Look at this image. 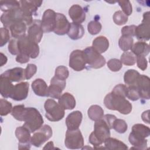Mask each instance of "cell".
Returning <instances> with one entry per match:
<instances>
[{"label":"cell","instance_id":"6","mask_svg":"<svg viewBox=\"0 0 150 150\" xmlns=\"http://www.w3.org/2000/svg\"><path fill=\"white\" fill-rule=\"evenodd\" d=\"M21 8L23 13V21L28 25L33 23L32 15L36 13L38 8L42 4V1H20Z\"/></svg>","mask_w":150,"mask_h":150},{"label":"cell","instance_id":"41","mask_svg":"<svg viewBox=\"0 0 150 150\" xmlns=\"http://www.w3.org/2000/svg\"><path fill=\"white\" fill-rule=\"evenodd\" d=\"M114 22L117 25H122L128 21V16H127L122 11L115 12L113 15Z\"/></svg>","mask_w":150,"mask_h":150},{"label":"cell","instance_id":"25","mask_svg":"<svg viewBox=\"0 0 150 150\" xmlns=\"http://www.w3.org/2000/svg\"><path fill=\"white\" fill-rule=\"evenodd\" d=\"M14 86L8 78L0 76V93L4 98L11 97Z\"/></svg>","mask_w":150,"mask_h":150},{"label":"cell","instance_id":"39","mask_svg":"<svg viewBox=\"0 0 150 150\" xmlns=\"http://www.w3.org/2000/svg\"><path fill=\"white\" fill-rule=\"evenodd\" d=\"M126 97L132 101L138 100L140 98L139 92L136 86H129L127 87Z\"/></svg>","mask_w":150,"mask_h":150},{"label":"cell","instance_id":"42","mask_svg":"<svg viewBox=\"0 0 150 150\" xmlns=\"http://www.w3.org/2000/svg\"><path fill=\"white\" fill-rule=\"evenodd\" d=\"M101 24L97 21H91L87 25V29L88 32L93 35H97L101 30Z\"/></svg>","mask_w":150,"mask_h":150},{"label":"cell","instance_id":"23","mask_svg":"<svg viewBox=\"0 0 150 150\" xmlns=\"http://www.w3.org/2000/svg\"><path fill=\"white\" fill-rule=\"evenodd\" d=\"M48 86L42 79H37L32 83V88L35 94L40 97H48Z\"/></svg>","mask_w":150,"mask_h":150},{"label":"cell","instance_id":"50","mask_svg":"<svg viewBox=\"0 0 150 150\" xmlns=\"http://www.w3.org/2000/svg\"><path fill=\"white\" fill-rule=\"evenodd\" d=\"M8 50L13 55H18L19 54L18 39H13L10 40L8 45Z\"/></svg>","mask_w":150,"mask_h":150},{"label":"cell","instance_id":"9","mask_svg":"<svg viewBox=\"0 0 150 150\" xmlns=\"http://www.w3.org/2000/svg\"><path fill=\"white\" fill-rule=\"evenodd\" d=\"M23 12L19 7L4 12L1 16V21L5 28H9L15 22L23 21Z\"/></svg>","mask_w":150,"mask_h":150},{"label":"cell","instance_id":"13","mask_svg":"<svg viewBox=\"0 0 150 150\" xmlns=\"http://www.w3.org/2000/svg\"><path fill=\"white\" fill-rule=\"evenodd\" d=\"M56 13L50 9L44 12L42 19L40 21L43 32L48 33L54 30L56 25Z\"/></svg>","mask_w":150,"mask_h":150},{"label":"cell","instance_id":"53","mask_svg":"<svg viewBox=\"0 0 150 150\" xmlns=\"http://www.w3.org/2000/svg\"><path fill=\"white\" fill-rule=\"evenodd\" d=\"M116 118V117L114 115L112 114H106L104 115L102 118V119L107 123L110 129L112 128L113 123Z\"/></svg>","mask_w":150,"mask_h":150},{"label":"cell","instance_id":"18","mask_svg":"<svg viewBox=\"0 0 150 150\" xmlns=\"http://www.w3.org/2000/svg\"><path fill=\"white\" fill-rule=\"evenodd\" d=\"M149 84L150 80L149 77L140 74L136 84V86L139 92L140 98L146 100L149 99Z\"/></svg>","mask_w":150,"mask_h":150},{"label":"cell","instance_id":"20","mask_svg":"<svg viewBox=\"0 0 150 150\" xmlns=\"http://www.w3.org/2000/svg\"><path fill=\"white\" fill-rule=\"evenodd\" d=\"M83 118V115L80 111H74L69 114L66 119L67 129L74 130L79 129Z\"/></svg>","mask_w":150,"mask_h":150},{"label":"cell","instance_id":"37","mask_svg":"<svg viewBox=\"0 0 150 150\" xmlns=\"http://www.w3.org/2000/svg\"><path fill=\"white\" fill-rule=\"evenodd\" d=\"M120 60L126 66H132L136 63V56L131 52H124L121 56Z\"/></svg>","mask_w":150,"mask_h":150},{"label":"cell","instance_id":"56","mask_svg":"<svg viewBox=\"0 0 150 150\" xmlns=\"http://www.w3.org/2000/svg\"><path fill=\"white\" fill-rule=\"evenodd\" d=\"M7 57L4 54L2 53H1V66H2L4 64H5L7 62Z\"/></svg>","mask_w":150,"mask_h":150},{"label":"cell","instance_id":"19","mask_svg":"<svg viewBox=\"0 0 150 150\" xmlns=\"http://www.w3.org/2000/svg\"><path fill=\"white\" fill-rule=\"evenodd\" d=\"M43 30L40 21H35L29 26L28 30V37L36 43H39L43 36Z\"/></svg>","mask_w":150,"mask_h":150},{"label":"cell","instance_id":"24","mask_svg":"<svg viewBox=\"0 0 150 150\" xmlns=\"http://www.w3.org/2000/svg\"><path fill=\"white\" fill-rule=\"evenodd\" d=\"M27 25L23 21H19L12 24L10 28L12 36L16 39H19L26 35Z\"/></svg>","mask_w":150,"mask_h":150},{"label":"cell","instance_id":"7","mask_svg":"<svg viewBox=\"0 0 150 150\" xmlns=\"http://www.w3.org/2000/svg\"><path fill=\"white\" fill-rule=\"evenodd\" d=\"M65 146L70 149L82 148L84 146V139L80 129H67L64 141Z\"/></svg>","mask_w":150,"mask_h":150},{"label":"cell","instance_id":"49","mask_svg":"<svg viewBox=\"0 0 150 150\" xmlns=\"http://www.w3.org/2000/svg\"><path fill=\"white\" fill-rule=\"evenodd\" d=\"M127 88V87L125 85L119 84L114 87L111 93L117 96H120L126 97Z\"/></svg>","mask_w":150,"mask_h":150},{"label":"cell","instance_id":"46","mask_svg":"<svg viewBox=\"0 0 150 150\" xmlns=\"http://www.w3.org/2000/svg\"><path fill=\"white\" fill-rule=\"evenodd\" d=\"M118 3L121 8L122 12L127 16H129L132 13V7L129 1H120Z\"/></svg>","mask_w":150,"mask_h":150},{"label":"cell","instance_id":"5","mask_svg":"<svg viewBox=\"0 0 150 150\" xmlns=\"http://www.w3.org/2000/svg\"><path fill=\"white\" fill-rule=\"evenodd\" d=\"M18 46L19 53L27 54L30 58L35 59L39 54L38 44L31 40L28 35L18 39Z\"/></svg>","mask_w":150,"mask_h":150},{"label":"cell","instance_id":"55","mask_svg":"<svg viewBox=\"0 0 150 150\" xmlns=\"http://www.w3.org/2000/svg\"><path fill=\"white\" fill-rule=\"evenodd\" d=\"M149 110H147V111H144L142 114V116H141V117H142V120L144 121V122H146V123H148V124H149Z\"/></svg>","mask_w":150,"mask_h":150},{"label":"cell","instance_id":"28","mask_svg":"<svg viewBox=\"0 0 150 150\" xmlns=\"http://www.w3.org/2000/svg\"><path fill=\"white\" fill-rule=\"evenodd\" d=\"M130 134L136 137L145 139L150 135V129L144 124H136L132 126V131Z\"/></svg>","mask_w":150,"mask_h":150},{"label":"cell","instance_id":"22","mask_svg":"<svg viewBox=\"0 0 150 150\" xmlns=\"http://www.w3.org/2000/svg\"><path fill=\"white\" fill-rule=\"evenodd\" d=\"M1 76L9 79L12 82H18L25 79V69L21 67H15L8 69L4 72Z\"/></svg>","mask_w":150,"mask_h":150},{"label":"cell","instance_id":"38","mask_svg":"<svg viewBox=\"0 0 150 150\" xmlns=\"http://www.w3.org/2000/svg\"><path fill=\"white\" fill-rule=\"evenodd\" d=\"M112 128L120 134H123L128 129V125L126 122L122 119H115L114 121Z\"/></svg>","mask_w":150,"mask_h":150},{"label":"cell","instance_id":"4","mask_svg":"<svg viewBox=\"0 0 150 150\" xmlns=\"http://www.w3.org/2000/svg\"><path fill=\"white\" fill-rule=\"evenodd\" d=\"M46 117L50 121L61 120L64 116V109L53 99H47L44 104Z\"/></svg>","mask_w":150,"mask_h":150},{"label":"cell","instance_id":"2","mask_svg":"<svg viewBox=\"0 0 150 150\" xmlns=\"http://www.w3.org/2000/svg\"><path fill=\"white\" fill-rule=\"evenodd\" d=\"M21 121L25 122L23 126L28 128L30 132H34L39 129L44 122L39 111L34 107L25 108Z\"/></svg>","mask_w":150,"mask_h":150},{"label":"cell","instance_id":"26","mask_svg":"<svg viewBox=\"0 0 150 150\" xmlns=\"http://www.w3.org/2000/svg\"><path fill=\"white\" fill-rule=\"evenodd\" d=\"M59 104L64 110H72L76 106V100L69 93H64L58 99Z\"/></svg>","mask_w":150,"mask_h":150},{"label":"cell","instance_id":"45","mask_svg":"<svg viewBox=\"0 0 150 150\" xmlns=\"http://www.w3.org/2000/svg\"><path fill=\"white\" fill-rule=\"evenodd\" d=\"M25 108V107L24 105H15L12 108L11 114L14 117V118L21 121V117Z\"/></svg>","mask_w":150,"mask_h":150},{"label":"cell","instance_id":"3","mask_svg":"<svg viewBox=\"0 0 150 150\" xmlns=\"http://www.w3.org/2000/svg\"><path fill=\"white\" fill-rule=\"evenodd\" d=\"M110 129L107 123L101 119L94 123V129L89 136V142L94 146H99L110 137Z\"/></svg>","mask_w":150,"mask_h":150},{"label":"cell","instance_id":"34","mask_svg":"<svg viewBox=\"0 0 150 150\" xmlns=\"http://www.w3.org/2000/svg\"><path fill=\"white\" fill-rule=\"evenodd\" d=\"M130 144L134 146L133 148L137 149H147V140L146 139H141L133 136L129 134L128 137Z\"/></svg>","mask_w":150,"mask_h":150},{"label":"cell","instance_id":"27","mask_svg":"<svg viewBox=\"0 0 150 150\" xmlns=\"http://www.w3.org/2000/svg\"><path fill=\"white\" fill-rule=\"evenodd\" d=\"M69 37L73 40H77L81 38L84 34V29L81 24L70 23L69 31L67 33Z\"/></svg>","mask_w":150,"mask_h":150},{"label":"cell","instance_id":"47","mask_svg":"<svg viewBox=\"0 0 150 150\" xmlns=\"http://www.w3.org/2000/svg\"><path fill=\"white\" fill-rule=\"evenodd\" d=\"M1 33V43L0 46H4L9 40L10 35L9 30L6 28H1L0 29Z\"/></svg>","mask_w":150,"mask_h":150},{"label":"cell","instance_id":"48","mask_svg":"<svg viewBox=\"0 0 150 150\" xmlns=\"http://www.w3.org/2000/svg\"><path fill=\"white\" fill-rule=\"evenodd\" d=\"M37 67L34 64H28L25 69V79L27 80L30 79L36 73Z\"/></svg>","mask_w":150,"mask_h":150},{"label":"cell","instance_id":"51","mask_svg":"<svg viewBox=\"0 0 150 150\" xmlns=\"http://www.w3.org/2000/svg\"><path fill=\"white\" fill-rule=\"evenodd\" d=\"M136 62L137 66L141 70H145L147 68L148 62L145 56H136Z\"/></svg>","mask_w":150,"mask_h":150},{"label":"cell","instance_id":"43","mask_svg":"<svg viewBox=\"0 0 150 150\" xmlns=\"http://www.w3.org/2000/svg\"><path fill=\"white\" fill-rule=\"evenodd\" d=\"M69 70L66 67L64 66H59L56 69L54 76L57 78L62 80H66L69 77Z\"/></svg>","mask_w":150,"mask_h":150},{"label":"cell","instance_id":"14","mask_svg":"<svg viewBox=\"0 0 150 150\" xmlns=\"http://www.w3.org/2000/svg\"><path fill=\"white\" fill-rule=\"evenodd\" d=\"M66 80H60L55 76L53 77L48 87V97L59 99L66 87Z\"/></svg>","mask_w":150,"mask_h":150},{"label":"cell","instance_id":"30","mask_svg":"<svg viewBox=\"0 0 150 150\" xmlns=\"http://www.w3.org/2000/svg\"><path fill=\"white\" fill-rule=\"evenodd\" d=\"M92 47L100 54L103 53L108 49V40L105 36H98L93 40Z\"/></svg>","mask_w":150,"mask_h":150},{"label":"cell","instance_id":"32","mask_svg":"<svg viewBox=\"0 0 150 150\" xmlns=\"http://www.w3.org/2000/svg\"><path fill=\"white\" fill-rule=\"evenodd\" d=\"M140 74L134 69L127 70L124 76V80L126 84L129 86H136L137 82L139 77Z\"/></svg>","mask_w":150,"mask_h":150},{"label":"cell","instance_id":"52","mask_svg":"<svg viewBox=\"0 0 150 150\" xmlns=\"http://www.w3.org/2000/svg\"><path fill=\"white\" fill-rule=\"evenodd\" d=\"M136 26L135 25H129L124 26L121 29V34L124 36H135V30Z\"/></svg>","mask_w":150,"mask_h":150},{"label":"cell","instance_id":"36","mask_svg":"<svg viewBox=\"0 0 150 150\" xmlns=\"http://www.w3.org/2000/svg\"><path fill=\"white\" fill-rule=\"evenodd\" d=\"M0 8L2 11L6 12L9 10L19 8L21 5L19 1H13V0H6V1H0Z\"/></svg>","mask_w":150,"mask_h":150},{"label":"cell","instance_id":"16","mask_svg":"<svg viewBox=\"0 0 150 150\" xmlns=\"http://www.w3.org/2000/svg\"><path fill=\"white\" fill-rule=\"evenodd\" d=\"M70 23L66 17L60 13H56V25L53 32L59 35H64L67 33Z\"/></svg>","mask_w":150,"mask_h":150},{"label":"cell","instance_id":"21","mask_svg":"<svg viewBox=\"0 0 150 150\" xmlns=\"http://www.w3.org/2000/svg\"><path fill=\"white\" fill-rule=\"evenodd\" d=\"M69 15L74 23L80 24L86 19V13L84 9L77 4L73 5L70 8Z\"/></svg>","mask_w":150,"mask_h":150},{"label":"cell","instance_id":"35","mask_svg":"<svg viewBox=\"0 0 150 150\" xmlns=\"http://www.w3.org/2000/svg\"><path fill=\"white\" fill-rule=\"evenodd\" d=\"M133 38L131 36L122 35L119 39L118 45L120 48L124 51L127 52L130 50L133 45Z\"/></svg>","mask_w":150,"mask_h":150},{"label":"cell","instance_id":"10","mask_svg":"<svg viewBox=\"0 0 150 150\" xmlns=\"http://www.w3.org/2000/svg\"><path fill=\"white\" fill-rule=\"evenodd\" d=\"M52 136V129L49 125L42 126L33 134L31 137V144L36 146L39 147Z\"/></svg>","mask_w":150,"mask_h":150},{"label":"cell","instance_id":"1","mask_svg":"<svg viewBox=\"0 0 150 150\" xmlns=\"http://www.w3.org/2000/svg\"><path fill=\"white\" fill-rule=\"evenodd\" d=\"M125 98L111 92L105 96L104 103L108 109L117 110L121 114L126 115L131 112L132 107V104Z\"/></svg>","mask_w":150,"mask_h":150},{"label":"cell","instance_id":"11","mask_svg":"<svg viewBox=\"0 0 150 150\" xmlns=\"http://www.w3.org/2000/svg\"><path fill=\"white\" fill-rule=\"evenodd\" d=\"M150 14L149 12H146L143 15L142 23L136 26L135 36L138 40H149L150 38Z\"/></svg>","mask_w":150,"mask_h":150},{"label":"cell","instance_id":"31","mask_svg":"<svg viewBox=\"0 0 150 150\" xmlns=\"http://www.w3.org/2000/svg\"><path fill=\"white\" fill-rule=\"evenodd\" d=\"M104 145L106 149H127V146L120 140L117 139L111 138L110 137L108 138L104 141Z\"/></svg>","mask_w":150,"mask_h":150},{"label":"cell","instance_id":"8","mask_svg":"<svg viewBox=\"0 0 150 150\" xmlns=\"http://www.w3.org/2000/svg\"><path fill=\"white\" fill-rule=\"evenodd\" d=\"M86 63L93 69H100L105 64V58L92 46L83 50Z\"/></svg>","mask_w":150,"mask_h":150},{"label":"cell","instance_id":"12","mask_svg":"<svg viewBox=\"0 0 150 150\" xmlns=\"http://www.w3.org/2000/svg\"><path fill=\"white\" fill-rule=\"evenodd\" d=\"M86 60L83 50H73L69 57V66L75 71L83 70L86 64Z\"/></svg>","mask_w":150,"mask_h":150},{"label":"cell","instance_id":"40","mask_svg":"<svg viewBox=\"0 0 150 150\" xmlns=\"http://www.w3.org/2000/svg\"><path fill=\"white\" fill-rule=\"evenodd\" d=\"M12 109V104L8 101L1 98L0 100V115L5 116L11 112Z\"/></svg>","mask_w":150,"mask_h":150},{"label":"cell","instance_id":"15","mask_svg":"<svg viewBox=\"0 0 150 150\" xmlns=\"http://www.w3.org/2000/svg\"><path fill=\"white\" fill-rule=\"evenodd\" d=\"M15 135L19 141V149H30V132L24 126L19 127L15 130Z\"/></svg>","mask_w":150,"mask_h":150},{"label":"cell","instance_id":"44","mask_svg":"<svg viewBox=\"0 0 150 150\" xmlns=\"http://www.w3.org/2000/svg\"><path fill=\"white\" fill-rule=\"evenodd\" d=\"M107 66L112 71H118L122 67L121 60L117 59H111L107 62Z\"/></svg>","mask_w":150,"mask_h":150},{"label":"cell","instance_id":"57","mask_svg":"<svg viewBox=\"0 0 150 150\" xmlns=\"http://www.w3.org/2000/svg\"><path fill=\"white\" fill-rule=\"evenodd\" d=\"M53 142H49L43 148V149H53Z\"/></svg>","mask_w":150,"mask_h":150},{"label":"cell","instance_id":"54","mask_svg":"<svg viewBox=\"0 0 150 150\" xmlns=\"http://www.w3.org/2000/svg\"><path fill=\"white\" fill-rule=\"evenodd\" d=\"M29 56L27 54H25L22 53H19L16 57V61L20 63H26L29 60Z\"/></svg>","mask_w":150,"mask_h":150},{"label":"cell","instance_id":"33","mask_svg":"<svg viewBox=\"0 0 150 150\" xmlns=\"http://www.w3.org/2000/svg\"><path fill=\"white\" fill-rule=\"evenodd\" d=\"M87 113L88 117L94 121L102 119L104 116L103 109L98 105H93L90 106L88 110Z\"/></svg>","mask_w":150,"mask_h":150},{"label":"cell","instance_id":"17","mask_svg":"<svg viewBox=\"0 0 150 150\" xmlns=\"http://www.w3.org/2000/svg\"><path fill=\"white\" fill-rule=\"evenodd\" d=\"M29 83L21 82L14 86L11 97L15 101H22L26 98L29 92Z\"/></svg>","mask_w":150,"mask_h":150},{"label":"cell","instance_id":"29","mask_svg":"<svg viewBox=\"0 0 150 150\" xmlns=\"http://www.w3.org/2000/svg\"><path fill=\"white\" fill-rule=\"evenodd\" d=\"M131 52H132L136 56H147L149 52L150 48L148 43L143 41L137 42L134 43L131 49Z\"/></svg>","mask_w":150,"mask_h":150}]
</instances>
